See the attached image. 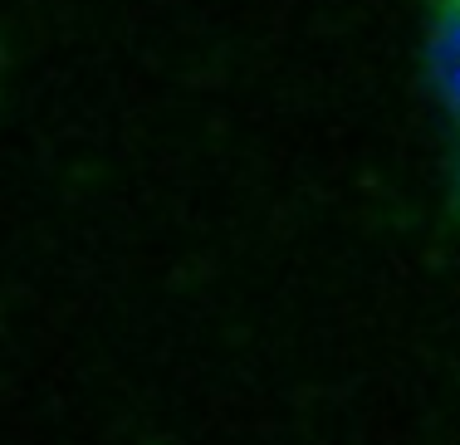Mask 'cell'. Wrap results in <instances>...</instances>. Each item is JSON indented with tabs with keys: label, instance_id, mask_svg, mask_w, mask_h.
Returning <instances> with one entry per match:
<instances>
[{
	"label": "cell",
	"instance_id": "cell-2",
	"mask_svg": "<svg viewBox=\"0 0 460 445\" xmlns=\"http://www.w3.org/2000/svg\"><path fill=\"white\" fill-rule=\"evenodd\" d=\"M446 221L451 231L460 235V133H456V147H451V161H446Z\"/></svg>",
	"mask_w": 460,
	"mask_h": 445
},
{
	"label": "cell",
	"instance_id": "cell-1",
	"mask_svg": "<svg viewBox=\"0 0 460 445\" xmlns=\"http://www.w3.org/2000/svg\"><path fill=\"white\" fill-rule=\"evenodd\" d=\"M416 74L431 108L460 133V0H421Z\"/></svg>",
	"mask_w": 460,
	"mask_h": 445
}]
</instances>
